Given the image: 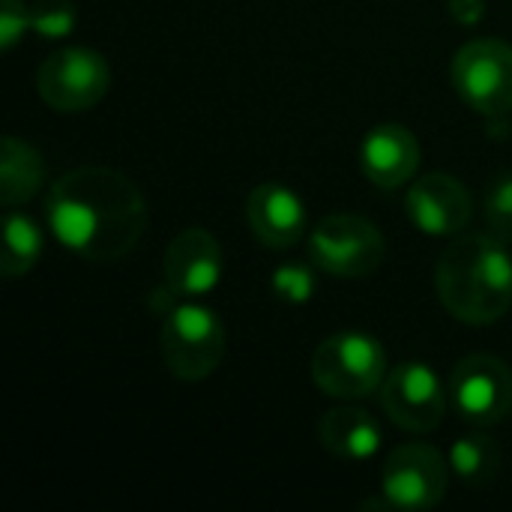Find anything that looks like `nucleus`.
<instances>
[{
	"instance_id": "1",
	"label": "nucleus",
	"mask_w": 512,
	"mask_h": 512,
	"mask_svg": "<svg viewBox=\"0 0 512 512\" xmlns=\"http://www.w3.org/2000/svg\"><path fill=\"white\" fill-rule=\"evenodd\" d=\"M45 219L63 249L84 261L111 264L138 246L147 228V201L123 171L84 165L54 180Z\"/></svg>"
},
{
	"instance_id": "2",
	"label": "nucleus",
	"mask_w": 512,
	"mask_h": 512,
	"mask_svg": "<svg viewBox=\"0 0 512 512\" xmlns=\"http://www.w3.org/2000/svg\"><path fill=\"white\" fill-rule=\"evenodd\" d=\"M435 288L444 309L471 327L501 321L512 306V258L495 234L456 237L438 258Z\"/></svg>"
},
{
	"instance_id": "3",
	"label": "nucleus",
	"mask_w": 512,
	"mask_h": 512,
	"mask_svg": "<svg viewBox=\"0 0 512 512\" xmlns=\"http://www.w3.org/2000/svg\"><path fill=\"white\" fill-rule=\"evenodd\" d=\"M159 351L165 369L180 381L210 378L225 357V327L222 318L195 300L177 303L159 333Z\"/></svg>"
},
{
	"instance_id": "4",
	"label": "nucleus",
	"mask_w": 512,
	"mask_h": 512,
	"mask_svg": "<svg viewBox=\"0 0 512 512\" xmlns=\"http://www.w3.org/2000/svg\"><path fill=\"white\" fill-rule=\"evenodd\" d=\"M312 381L333 399H363L387 378V351L366 333L327 336L312 354Z\"/></svg>"
},
{
	"instance_id": "5",
	"label": "nucleus",
	"mask_w": 512,
	"mask_h": 512,
	"mask_svg": "<svg viewBox=\"0 0 512 512\" xmlns=\"http://www.w3.org/2000/svg\"><path fill=\"white\" fill-rule=\"evenodd\" d=\"M312 264L336 279H366L387 255V240L366 216L336 213L315 225L309 240Z\"/></svg>"
},
{
	"instance_id": "6",
	"label": "nucleus",
	"mask_w": 512,
	"mask_h": 512,
	"mask_svg": "<svg viewBox=\"0 0 512 512\" xmlns=\"http://www.w3.org/2000/svg\"><path fill=\"white\" fill-rule=\"evenodd\" d=\"M453 90L483 117H504L512 111V45L504 39H471L450 63Z\"/></svg>"
},
{
	"instance_id": "7",
	"label": "nucleus",
	"mask_w": 512,
	"mask_h": 512,
	"mask_svg": "<svg viewBox=\"0 0 512 512\" xmlns=\"http://www.w3.org/2000/svg\"><path fill=\"white\" fill-rule=\"evenodd\" d=\"M111 87V66L93 48H63L39 63V99L63 114L90 111Z\"/></svg>"
},
{
	"instance_id": "8",
	"label": "nucleus",
	"mask_w": 512,
	"mask_h": 512,
	"mask_svg": "<svg viewBox=\"0 0 512 512\" xmlns=\"http://www.w3.org/2000/svg\"><path fill=\"white\" fill-rule=\"evenodd\" d=\"M450 459L429 444L396 447L381 468V498L393 510H432L447 498Z\"/></svg>"
},
{
	"instance_id": "9",
	"label": "nucleus",
	"mask_w": 512,
	"mask_h": 512,
	"mask_svg": "<svg viewBox=\"0 0 512 512\" xmlns=\"http://www.w3.org/2000/svg\"><path fill=\"white\" fill-rule=\"evenodd\" d=\"M447 393L453 411L465 423L477 429L498 426L512 408L510 366L495 354H471L456 363Z\"/></svg>"
},
{
	"instance_id": "10",
	"label": "nucleus",
	"mask_w": 512,
	"mask_h": 512,
	"mask_svg": "<svg viewBox=\"0 0 512 512\" xmlns=\"http://www.w3.org/2000/svg\"><path fill=\"white\" fill-rule=\"evenodd\" d=\"M450 393L441 378L423 363H402L381 384V408L405 432L426 435L441 426Z\"/></svg>"
},
{
	"instance_id": "11",
	"label": "nucleus",
	"mask_w": 512,
	"mask_h": 512,
	"mask_svg": "<svg viewBox=\"0 0 512 512\" xmlns=\"http://www.w3.org/2000/svg\"><path fill=\"white\" fill-rule=\"evenodd\" d=\"M405 213L411 225L429 237H456L468 228L474 204L462 180H456L453 174L435 171V174L411 180Z\"/></svg>"
},
{
	"instance_id": "12",
	"label": "nucleus",
	"mask_w": 512,
	"mask_h": 512,
	"mask_svg": "<svg viewBox=\"0 0 512 512\" xmlns=\"http://www.w3.org/2000/svg\"><path fill=\"white\" fill-rule=\"evenodd\" d=\"M165 285L180 300H198L210 294L222 279V246L204 228L180 231L162 255Z\"/></svg>"
},
{
	"instance_id": "13",
	"label": "nucleus",
	"mask_w": 512,
	"mask_h": 512,
	"mask_svg": "<svg viewBox=\"0 0 512 512\" xmlns=\"http://www.w3.org/2000/svg\"><path fill=\"white\" fill-rule=\"evenodd\" d=\"M246 222L267 249H291L306 234L309 216L294 189L282 183H261L246 198Z\"/></svg>"
},
{
	"instance_id": "14",
	"label": "nucleus",
	"mask_w": 512,
	"mask_h": 512,
	"mask_svg": "<svg viewBox=\"0 0 512 512\" xmlns=\"http://www.w3.org/2000/svg\"><path fill=\"white\" fill-rule=\"evenodd\" d=\"M417 168H420L417 135L399 123L375 126L360 141V171L378 189H399L411 183Z\"/></svg>"
},
{
	"instance_id": "15",
	"label": "nucleus",
	"mask_w": 512,
	"mask_h": 512,
	"mask_svg": "<svg viewBox=\"0 0 512 512\" xmlns=\"http://www.w3.org/2000/svg\"><path fill=\"white\" fill-rule=\"evenodd\" d=\"M318 438L327 453L345 462H366L381 450V426L369 411L360 408H333L318 423Z\"/></svg>"
},
{
	"instance_id": "16",
	"label": "nucleus",
	"mask_w": 512,
	"mask_h": 512,
	"mask_svg": "<svg viewBox=\"0 0 512 512\" xmlns=\"http://www.w3.org/2000/svg\"><path fill=\"white\" fill-rule=\"evenodd\" d=\"M45 180V159L39 150L15 135L3 138L0 150V198L3 207H18L30 201Z\"/></svg>"
},
{
	"instance_id": "17",
	"label": "nucleus",
	"mask_w": 512,
	"mask_h": 512,
	"mask_svg": "<svg viewBox=\"0 0 512 512\" xmlns=\"http://www.w3.org/2000/svg\"><path fill=\"white\" fill-rule=\"evenodd\" d=\"M501 462H504L501 444L492 435H483V432H474V435L459 438L453 444V450H450V468H453V474L465 486H471V489L489 486L501 474Z\"/></svg>"
},
{
	"instance_id": "18",
	"label": "nucleus",
	"mask_w": 512,
	"mask_h": 512,
	"mask_svg": "<svg viewBox=\"0 0 512 512\" xmlns=\"http://www.w3.org/2000/svg\"><path fill=\"white\" fill-rule=\"evenodd\" d=\"M45 234L27 213H9L3 219V249H0V270L6 279H18L33 270L42 255Z\"/></svg>"
},
{
	"instance_id": "19",
	"label": "nucleus",
	"mask_w": 512,
	"mask_h": 512,
	"mask_svg": "<svg viewBox=\"0 0 512 512\" xmlns=\"http://www.w3.org/2000/svg\"><path fill=\"white\" fill-rule=\"evenodd\" d=\"M75 27L72 0H33L30 3V30L45 39H60Z\"/></svg>"
},
{
	"instance_id": "20",
	"label": "nucleus",
	"mask_w": 512,
	"mask_h": 512,
	"mask_svg": "<svg viewBox=\"0 0 512 512\" xmlns=\"http://www.w3.org/2000/svg\"><path fill=\"white\" fill-rule=\"evenodd\" d=\"M486 222H489V231L510 243L512 240V174H501L489 195H486Z\"/></svg>"
},
{
	"instance_id": "21",
	"label": "nucleus",
	"mask_w": 512,
	"mask_h": 512,
	"mask_svg": "<svg viewBox=\"0 0 512 512\" xmlns=\"http://www.w3.org/2000/svg\"><path fill=\"white\" fill-rule=\"evenodd\" d=\"M273 294L282 303L300 306V303L312 300V294H315V273L303 264H282L273 273Z\"/></svg>"
},
{
	"instance_id": "22",
	"label": "nucleus",
	"mask_w": 512,
	"mask_h": 512,
	"mask_svg": "<svg viewBox=\"0 0 512 512\" xmlns=\"http://www.w3.org/2000/svg\"><path fill=\"white\" fill-rule=\"evenodd\" d=\"M30 27V6L24 0H0V48L9 51Z\"/></svg>"
},
{
	"instance_id": "23",
	"label": "nucleus",
	"mask_w": 512,
	"mask_h": 512,
	"mask_svg": "<svg viewBox=\"0 0 512 512\" xmlns=\"http://www.w3.org/2000/svg\"><path fill=\"white\" fill-rule=\"evenodd\" d=\"M483 0H450V12L459 24H477L483 18Z\"/></svg>"
}]
</instances>
